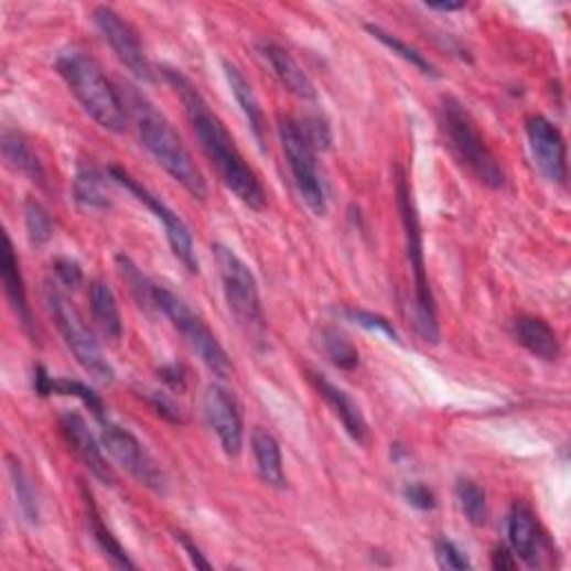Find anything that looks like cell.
<instances>
[{
  "label": "cell",
  "mask_w": 571,
  "mask_h": 571,
  "mask_svg": "<svg viewBox=\"0 0 571 571\" xmlns=\"http://www.w3.org/2000/svg\"><path fill=\"white\" fill-rule=\"evenodd\" d=\"M163 76L174 87L176 97L183 104L187 123L193 128V134L200 141V148L204 150L206 159L219 174L222 183L250 211H263L268 197L261 181L257 179L255 170L246 163L228 128L213 112L200 87L181 69H174V67H163Z\"/></svg>",
  "instance_id": "cell-1"
},
{
  "label": "cell",
  "mask_w": 571,
  "mask_h": 571,
  "mask_svg": "<svg viewBox=\"0 0 571 571\" xmlns=\"http://www.w3.org/2000/svg\"><path fill=\"white\" fill-rule=\"evenodd\" d=\"M121 97L128 119L132 121L143 148L185 190V193L204 202L208 195L206 179L200 165L195 163L193 154H190V150L181 141L174 126L137 87L128 85Z\"/></svg>",
  "instance_id": "cell-2"
},
{
  "label": "cell",
  "mask_w": 571,
  "mask_h": 571,
  "mask_svg": "<svg viewBox=\"0 0 571 571\" xmlns=\"http://www.w3.org/2000/svg\"><path fill=\"white\" fill-rule=\"evenodd\" d=\"M54 65L78 106L94 123L110 132L126 130L130 119L121 91L110 83L97 61L78 47H67L56 56Z\"/></svg>",
  "instance_id": "cell-3"
},
{
  "label": "cell",
  "mask_w": 571,
  "mask_h": 571,
  "mask_svg": "<svg viewBox=\"0 0 571 571\" xmlns=\"http://www.w3.org/2000/svg\"><path fill=\"white\" fill-rule=\"evenodd\" d=\"M440 130L453 159L483 185L503 190L507 174L500 159L487 146L485 137L475 126L468 110L455 97H442L440 101Z\"/></svg>",
  "instance_id": "cell-4"
},
{
  "label": "cell",
  "mask_w": 571,
  "mask_h": 571,
  "mask_svg": "<svg viewBox=\"0 0 571 571\" xmlns=\"http://www.w3.org/2000/svg\"><path fill=\"white\" fill-rule=\"evenodd\" d=\"M396 200L398 211L405 228V244H407V259L413 272V324L418 335L424 342L438 344L440 342V324H438V309L435 298L429 283L427 272V259H424V239H422V226L418 217V208L413 202L411 185L407 181L405 170L396 168Z\"/></svg>",
  "instance_id": "cell-5"
},
{
  "label": "cell",
  "mask_w": 571,
  "mask_h": 571,
  "mask_svg": "<svg viewBox=\"0 0 571 571\" xmlns=\"http://www.w3.org/2000/svg\"><path fill=\"white\" fill-rule=\"evenodd\" d=\"M213 255L222 277V289L228 309L250 342L261 344L266 340V317L259 298V286L248 263L228 246L213 244Z\"/></svg>",
  "instance_id": "cell-6"
},
{
  "label": "cell",
  "mask_w": 571,
  "mask_h": 571,
  "mask_svg": "<svg viewBox=\"0 0 571 571\" xmlns=\"http://www.w3.org/2000/svg\"><path fill=\"white\" fill-rule=\"evenodd\" d=\"M154 306L170 320V324L183 337L187 348L204 362V366L213 375L222 379L230 377L233 362L226 348L222 346L219 337L176 293L165 289V286L154 283Z\"/></svg>",
  "instance_id": "cell-7"
},
{
  "label": "cell",
  "mask_w": 571,
  "mask_h": 571,
  "mask_svg": "<svg viewBox=\"0 0 571 571\" xmlns=\"http://www.w3.org/2000/svg\"><path fill=\"white\" fill-rule=\"evenodd\" d=\"M45 302H47V311H50L65 346L69 348L74 359L80 364V368L87 375H91V379H97V383L112 385L115 368L106 359L97 337H94V333L80 317L78 309L69 302V298L65 293H61L58 289H54V286H50V289L45 291Z\"/></svg>",
  "instance_id": "cell-8"
},
{
  "label": "cell",
  "mask_w": 571,
  "mask_h": 571,
  "mask_svg": "<svg viewBox=\"0 0 571 571\" xmlns=\"http://www.w3.org/2000/svg\"><path fill=\"white\" fill-rule=\"evenodd\" d=\"M277 134L281 141V150L289 161L293 183L306 208L315 217H324L328 211V193L326 181L317 163V152L313 146L304 139L298 121L293 117H279L277 119Z\"/></svg>",
  "instance_id": "cell-9"
},
{
  "label": "cell",
  "mask_w": 571,
  "mask_h": 571,
  "mask_svg": "<svg viewBox=\"0 0 571 571\" xmlns=\"http://www.w3.org/2000/svg\"><path fill=\"white\" fill-rule=\"evenodd\" d=\"M110 179L115 183H119L121 187H126L137 202H141L154 215L157 222L163 224L168 244L172 248V255L193 274L200 272V259H197V250H195V239H193V233H190V228L185 226V222L172 208H168L165 202H161V197L152 195L150 190L143 183H139L128 170H123L119 165H112L110 168Z\"/></svg>",
  "instance_id": "cell-10"
},
{
  "label": "cell",
  "mask_w": 571,
  "mask_h": 571,
  "mask_svg": "<svg viewBox=\"0 0 571 571\" xmlns=\"http://www.w3.org/2000/svg\"><path fill=\"white\" fill-rule=\"evenodd\" d=\"M101 444L110 453L115 462H119L132 478H137L148 489L163 494L165 492V475L148 449L139 442L134 433L123 427L104 422L101 424Z\"/></svg>",
  "instance_id": "cell-11"
},
{
  "label": "cell",
  "mask_w": 571,
  "mask_h": 571,
  "mask_svg": "<svg viewBox=\"0 0 571 571\" xmlns=\"http://www.w3.org/2000/svg\"><path fill=\"white\" fill-rule=\"evenodd\" d=\"M91 23L99 30L101 39L110 45L115 56L130 69L132 76H137L143 83L154 80V69L146 56V50L141 45V39L137 30L112 8H97L91 12Z\"/></svg>",
  "instance_id": "cell-12"
},
{
  "label": "cell",
  "mask_w": 571,
  "mask_h": 571,
  "mask_svg": "<svg viewBox=\"0 0 571 571\" xmlns=\"http://www.w3.org/2000/svg\"><path fill=\"white\" fill-rule=\"evenodd\" d=\"M529 150L538 172L553 185L567 183V146L562 132L542 115H531L525 121Z\"/></svg>",
  "instance_id": "cell-13"
},
{
  "label": "cell",
  "mask_w": 571,
  "mask_h": 571,
  "mask_svg": "<svg viewBox=\"0 0 571 571\" xmlns=\"http://www.w3.org/2000/svg\"><path fill=\"white\" fill-rule=\"evenodd\" d=\"M204 416L224 453L239 457L244 449V418L237 398L224 385H211L204 394Z\"/></svg>",
  "instance_id": "cell-14"
},
{
  "label": "cell",
  "mask_w": 571,
  "mask_h": 571,
  "mask_svg": "<svg viewBox=\"0 0 571 571\" xmlns=\"http://www.w3.org/2000/svg\"><path fill=\"white\" fill-rule=\"evenodd\" d=\"M61 431L69 444V449L76 453V457L85 464V468L104 485H115L117 473L108 457L104 455V444L97 442L94 433L89 431L83 416L76 411H65L61 416Z\"/></svg>",
  "instance_id": "cell-15"
},
{
  "label": "cell",
  "mask_w": 571,
  "mask_h": 571,
  "mask_svg": "<svg viewBox=\"0 0 571 571\" xmlns=\"http://www.w3.org/2000/svg\"><path fill=\"white\" fill-rule=\"evenodd\" d=\"M257 54L261 56V61L270 67L272 76L289 89L293 97L302 99V101H315L317 99V89L311 80V76L302 69V65L293 58V54L289 50H283L281 45L272 43V41H257Z\"/></svg>",
  "instance_id": "cell-16"
},
{
  "label": "cell",
  "mask_w": 571,
  "mask_h": 571,
  "mask_svg": "<svg viewBox=\"0 0 571 571\" xmlns=\"http://www.w3.org/2000/svg\"><path fill=\"white\" fill-rule=\"evenodd\" d=\"M507 540L516 558H520L529 567H540L545 536L538 527V520L529 505L516 500L507 516Z\"/></svg>",
  "instance_id": "cell-17"
},
{
  "label": "cell",
  "mask_w": 571,
  "mask_h": 571,
  "mask_svg": "<svg viewBox=\"0 0 571 571\" xmlns=\"http://www.w3.org/2000/svg\"><path fill=\"white\" fill-rule=\"evenodd\" d=\"M311 385L315 387V391L320 394V398L328 405V409L335 413V418L342 422L344 431L357 442L364 444L368 440V424L366 418L359 409V405L351 398V394H346L342 387L333 385L328 377H324L317 370H309Z\"/></svg>",
  "instance_id": "cell-18"
},
{
  "label": "cell",
  "mask_w": 571,
  "mask_h": 571,
  "mask_svg": "<svg viewBox=\"0 0 571 571\" xmlns=\"http://www.w3.org/2000/svg\"><path fill=\"white\" fill-rule=\"evenodd\" d=\"M0 277H3L6 298L12 306V311L17 313L23 328L30 335H34V315H32V309H30L21 263H19L17 252H14V244H12L10 235H3V250H0Z\"/></svg>",
  "instance_id": "cell-19"
},
{
  "label": "cell",
  "mask_w": 571,
  "mask_h": 571,
  "mask_svg": "<svg viewBox=\"0 0 571 571\" xmlns=\"http://www.w3.org/2000/svg\"><path fill=\"white\" fill-rule=\"evenodd\" d=\"M80 494H83V505H85V516H87V529H89L94 542H97V547L104 551V556L112 562V567H117V569H134L137 562L128 556L126 547L117 540V536L104 522V516H101L97 503H94L91 492L83 483H80Z\"/></svg>",
  "instance_id": "cell-20"
},
{
  "label": "cell",
  "mask_w": 571,
  "mask_h": 571,
  "mask_svg": "<svg viewBox=\"0 0 571 571\" xmlns=\"http://www.w3.org/2000/svg\"><path fill=\"white\" fill-rule=\"evenodd\" d=\"M514 337L522 348L542 362H556L560 357V342L553 328L536 315H518L511 324Z\"/></svg>",
  "instance_id": "cell-21"
},
{
  "label": "cell",
  "mask_w": 571,
  "mask_h": 571,
  "mask_svg": "<svg viewBox=\"0 0 571 571\" xmlns=\"http://www.w3.org/2000/svg\"><path fill=\"white\" fill-rule=\"evenodd\" d=\"M34 391L43 398L47 396H67V398H78L101 424L106 422V405L104 400L94 394L89 387H85L78 379H67V377H52L43 366L34 370Z\"/></svg>",
  "instance_id": "cell-22"
},
{
  "label": "cell",
  "mask_w": 571,
  "mask_h": 571,
  "mask_svg": "<svg viewBox=\"0 0 571 571\" xmlns=\"http://www.w3.org/2000/svg\"><path fill=\"white\" fill-rule=\"evenodd\" d=\"M224 74H226V80L230 85V91H233L237 106L241 108V112H244V117L250 126V132L255 134L259 148L263 150V146H266V117H263L261 104L257 99L252 85L246 80L241 69L237 65H233L230 61H224Z\"/></svg>",
  "instance_id": "cell-23"
},
{
  "label": "cell",
  "mask_w": 571,
  "mask_h": 571,
  "mask_svg": "<svg viewBox=\"0 0 571 571\" xmlns=\"http://www.w3.org/2000/svg\"><path fill=\"white\" fill-rule=\"evenodd\" d=\"M250 446H252L259 478L268 487L286 489V471H283V460H281V449L277 438L270 431L257 427L250 435Z\"/></svg>",
  "instance_id": "cell-24"
},
{
  "label": "cell",
  "mask_w": 571,
  "mask_h": 571,
  "mask_svg": "<svg viewBox=\"0 0 571 571\" xmlns=\"http://www.w3.org/2000/svg\"><path fill=\"white\" fill-rule=\"evenodd\" d=\"M89 311L94 322L101 328V333L112 340L119 342L123 335V317H121V309L119 302L112 293L110 286L104 279H94L89 283Z\"/></svg>",
  "instance_id": "cell-25"
},
{
  "label": "cell",
  "mask_w": 571,
  "mask_h": 571,
  "mask_svg": "<svg viewBox=\"0 0 571 571\" xmlns=\"http://www.w3.org/2000/svg\"><path fill=\"white\" fill-rule=\"evenodd\" d=\"M0 150H3V159L12 170L21 172L32 183L45 185V179H47L45 168L39 154L34 152V148L30 146V141L21 132L3 130V137H0Z\"/></svg>",
  "instance_id": "cell-26"
},
{
  "label": "cell",
  "mask_w": 571,
  "mask_h": 571,
  "mask_svg": "<svg viewBox=\"0 0 571 571\" xmlns=\"http://www.w3.org/2000/svg\"><path fill=\"white\" fill-rule=\"evenodd\" d=\"M74 200L89 211H106L110 208V197L106 193L104 176L94 163H78L74 174Z\"/></svg>",
  "instance_id": "cell-27"
},
{
  "label": "cell",
  "mask_w": 571,
  "mask_h": 571,
  "mask_svg": "<svg viewBox=\"0 0 571 571\" xmlns=\"http://www.w3.org/2000/svg\"><path fill=\"white\" fill-rule=\"evenodd\" d=\"M366 32H368L375 41L383 43L387 50H391L396 56H400L402 61H407L411 67H416L418 72H422L424 76H431V78H440V76H442V74L438 72V67H435L420 50H416L413 45H409V43H405L402 39L394 36L391 32L383 30L379 25H373V23L366 25Z\"/></svg>",
  "instance_id": "cell-28"
},
{
  "label": "cell",
  "mask_w": 571,
  "mask_h": 571,
  "mask_svg": "<svg viewBox=\"0 0 571 571\" xmlns=\"http://www.w3.org/2000/svg\"><path fill=\"white\" fill-rule=\"evenodd\" d=\"M320 346L333 366L342 370H355L359 366V351L340 328L324 326L320 331Z\"/></svg>",
  "instance_id": "cell-29"
},
{
  "label": "cell",
  "mask_w": 571,
  "mask_h": 571,
  "mask_svg": "<svg viewBox=\"0 0 571 571\" xmlns=\"http://www.w3.org/2000/svg\"><path fill=\"white\" fill-rule=\"evenodd\" d=\"M8 468H10V478H12V485H14V492H17V503H19V509L23 514V518L30 522V525H39L41 520V509H39V498H36V489L30 481L28 471L23 468V464L14 457H8Z\"/></svg>",
  "instance_id": "cell-30"
},
{
  "label": "cell",
  "mask_w": 571,
  "mask_h": 571,
  "mask_svg": "<svg viewBox=\"0 0 571 571\" xmlns=\"http://www.w3.org/2000/svg\"><path fill=\"white\" fill-rule=\"evenodd\" d=\"M455 500H457L460 511L464 514V518L471 525H475V527L485 525V520H487V494L478 483H473L468 478H460L455 483Z\"/></svg>",
  "instance_id": "cell-31"
},
{
  "label": "cell",
  "mask_w": 571,
  "mask_h": 571,
  "mask_svg": "<svg viewBox=\"0 0 571 571\" xmlns=\"http://www.w3.org/2000/svg\"><path fill=\"white\" fill-rule=\"evenodd\" d=\"M117 268H119L121 277L126 279L128 289L137 298L139 306L157 309L154 306V283L146 279V274L139 270V266L128 255H117Z\"/></svg>",
  "instance_id": "cell-32"
},
{
  "label": "cell",
  "mask_w": 571,
  "mask_h": 571,
  "mask_svg": "<svg viewBox=\"0 0 571 571\" xmlns=\"http://www.w3.org/2000/svg\"><path fill=\"white\" fill-rule=\"evenodd\" d=\"M25 226H28L30 241L36 246L47 244L54 235V224H52L47 211L34 200L25 202Z\"/></svg>",
  "instance_id": "cell-33"
},
{
  "label": "cell",
  "mask_w": 571,
  "mask_h": 571,
  "mask_svg": "<svg viewBox=\"0 0 571 571\" xmlns=\"http://www.w3.org/2000/svg\"><path fill=\"white\" fill-rule=\"evenodd\" d=\"M342 315H344L348 322H353V324H357V326H362V328H366V331H370V333L385 335V337L391 340V342H400V335H398L394 322H389V320L383 317V315L370 313V311H362V309H353V306L342 309Z\"/></svg>",
  "instance_id": "cell-34"
},
{
  "label": "cell",
  "mask_w": 571,
  "mask_h": 571,
  "mask_svg": "<svg viewBox=\"0 0 571 571\" xmlns=\"http://www.w3.org/2000/svg\"><path fill=\"white\" fill-rule=\"evenodd\" d=\"M304 139L313 146L315 152H326L333 143V130L328 126V121L317 115V112H311V115H304L302 119H295Z\"/></svg>",
  "instance_id": "cell-35"
},
{
  "label": "cell",
  "mask_w": 571,
  "mask_h": 571,
  "mask_svg": "<svg viewBox=\"0 0 571 571\" xmlns=\"http://www.w3.org/2000/svg\"><path fill=\"white\" fill-rule=\"evenodd\" d=\"M435 560H438L440 569H451V571L471 569L468 556L449 538H438L435 540Z\"/></svg>",
  "instance_id": "cell-36"
},
{
  "label": "cell",
  "mask_w": 571,
  "mask_h": 571,
  "mask_svg": "<svg viewBox=\"0 0 571 571\" xmlns=\"http://www.w3.org/2000/svg\"><path fill=\"white\" fill-rule=\"evenodd\" d=\"M141 398L152 407V411L157 416H161L163 420L172 422V424H183L185 422V416H183V409L172 400L168 398L165 394L161 391H141Z\"/></svg>",
  "instance_id": "cell-37"
},
{
  "label": "cell",
  "mask_w": 571,
  "mask_h": 571,
  "mask_svg": "<svg viewBox=\"0 0 571 571\" xmlns=\"http://www.w3.org/2000/svg\"><path fill=\"white\" fill-rule=\"evenodd\" d=\"M52 270H54L58 283L65 286V289H78L80 281H83V268L74 259L61 257L52 263Z\"/></svg>",
  "instance_id": "cell-38"
},
{
  "label": "cell",
  "mask_w": 571,
  "mask_h": 571,
  "mask_svg": "<svg viewBox=\"0 0 571 571\" xmlns=\"http://www.w3.org/2000/svg\"><path fill=\"white\" fill-rule=\"evenodd\" d=\"M402 496H405V500H407L411 507H416V509H420V511H431V509H435V494H433L427 485H422V483L407 485V487L402 489Z\"/></svg>",
  "instance_id": "cell-39"
},
{
  "label": "cell",
  "mask_w": 571,
  "mask_h": 571,
  "mask_svg": "<svg viewBox=\"0 0 571 571\" xmlns=\"http://www.w3.org/2000/svg\"><path fill=\"white\" fill-rule=\"evenodd\" d=\"M159 379L174 394H183L185 387H187V375H185V368L181 364H165V366H161L159 368Z\"/></svg>",
  "instance_id": "cell-40"
},
{
  "label": "cell",
  "mask_w": 571,
  "mask_h": 571,
  "mask_svg": "<svg viewBox=\"0 0 571 571\" xmlns=\"http://www.w3.org/2000/svg\"><path fill=\"white\" fill-rule=\"evenodd\" d=\"M174 538H176V542L181 545V549L187 553V558L193 560V564H195L197 569H213L211 560L202 553V549L193 542V538H190L185 531H174Z\"/></svg>",
  "instance_id": "cell-41"
},
{
  "label": "cell",
  "mask_w": 571,
  "mask_h": 571,
  "mask_svg": "<svg viewBox=\"0 0 571 571\" xmlns=\"http://www.w3.org/2000/svg\"><path fill=\"white\" fill-rule=\"evenodd\" d=\"M492 567L498 571H514L518 567V558L511 549L507 547H496L492 551Z\"/></svg>",
  "instance_id": "cell-42"
},
{
  "label": "cell",
  "mask_w": 571,
  "mask_h": 571,
  "mask_svg": "<svg viewBox=\"0 0 571 571\" xmlns=\"http://www.w3.org/2000/svg\"><path fill=\"white\" fill-rule=\"evenodd\" d=\"M427 8L435 12H457L464 8V3H427Z\"/></svg>",
  "instance_id": "cell-43"
}]
</instances>
